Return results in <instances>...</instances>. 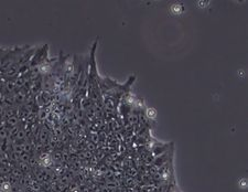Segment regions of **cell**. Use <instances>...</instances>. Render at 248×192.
<instances>
[{"mask_svg":"<svg viewBox=\"0 0 248 192\" xmlns=\"http://www.w3.org/2000/svg\"><path fill=\"white\" fill-rule=\"evenodd\" d=\"M19 122H20L19 116H17V115L10 116V117H8V118L6 119V127H8L9 129L12 127H16V126L19 125Z\"/></svg>","mask_w":248,"mask_h":192,"instance_id":"obj_1","label":"cell"},{"mask_svg":"<svg viewBox=\"0 0 248 192\" xmlns=\"http://www.w3.org/2000/svg\"><path fill=\"white\" fill-rule=\"evenodd\" d=\"M48 138H49V132H48V129L45 127H42L40 129V133H39V142L44 145L45 142H46V140H48Z\"/></svg>","mask_w":248,"mask_h":192,"instance_id":"obj_2","label":"cell"},{"mask_svg":"<svg viewBox=\"0 0 248 192\" xmlns=\"http://www.w3.org/2000/svg\"><path fill=\"white\" fill-rule=\"evenodd\" d=\"M26 138H27V132H26V129L23 127L20 128V130L18 132V134L14 136V140L16 142H23V140H26Z\"/></svg>","mask_w":248,"mask_h":192,"instance_id":"obj_3","label":"cell"},{"mask_svg":"<svg viewBox=\"0 0 248 192\" xmlns=\"http://www.w3.org/2000/svg\"><path fill=\"white\" fill-rule=\"evenodd\" d=\"M9 138V128L6 127L5 125L0 128V142L7 140Z\"/></svg>","mask_w":248,"mask_h":192,"instance_id":"obj_4","label":"cell"},{"mask_svg":"<svg viewBox=\"0 0 248 192\" xmlns=\"http://www.w3.org/2000/svg\"><path fill=\"white\" fill-rule=\"evenodd\" d=\"M19 169L21 170V172H22L23 174H27L30 172V169H31V167L28 165L27 162H20L19 161Z\"/></svg>","mask_w":248,"mask_h":192,"instance_id":"obj_5","label":"cell"},{"mask_svg":"<svg viewBox=\"0 0 248 192\" xmlns=\"http://www.w3.org/2000/svg\"><path fill=\"white\" fill-rule=\"evenodd\" d=\"M128 122L130 125H136V124L139 123V115L136 114V113H131L128 116Z\"/></svg>","mask_w":248,"mask_h":192,"instance_id":"obj_6","label":"cell"},{"mask_svg":"<svg viewBox=\"0 0 248 192\" xmlns=\"http://www.w3.org/2000/svg\"><path fill=\"white\" fill-rule=\"evenodd\" d=\"M28 165L30 166L31 168H34V167L38 165V160H36V158L34 156H30V158L28 160Z\"/></svg>","mask_w":248,"mask_h":192,"instance_id":"obj_7","label":"cell"},{"mask_svg":"<svg viewBox=\"0 0 248 192\" xmlns=\"http://www.w3.org/2000/svg\"><path fill=\"white\" fill-rule=\"evenodd\" d=\"M29 158H30V154H28V152H22V154L20 155V157H19V161H20V162H27L28 164Z\"/></svg>","mask_w":248,"mask_h":192,"instance_id":"obj_8","label":"cell"},{"mask_svg":"<svg viewBox=\"0 0 248 192\" xmlns=\"http://www.w3.org/2000/svg\"><path fill=\"white\" fill-rule=\"evenodd\" d=\"M53 157H54L55 160H62V157H63V155H62V152H60V151H55L54 155H53Z\"/></svg>","mask_w":248,"mask_h":192,"instance_id":"obj_9","label":"cell"},{"mask_svg":"<svg viewBox=\"0 0 248 192\" xmlns=\"http://www.w3.org/2000/svg\"><path fill=\"white\" fill-rule=\"evenodd\" d=\"M5 110H6V106L2 103H0V116H4Z\"/></svg>","mask_w":248,"mask_h":192,"instance_id":"obj_10","label":"cell"},{"mask_svg":"<svg viewBox=\"0 0 248 192\" xmlns=\"http://www.w3.org/2000/svg\"><path fill=\"white\" fill-rule=\"evenodd\" d=\"M128 174H129V176H130V177H132V176H135V174H137V171H136V169H132V168H130V169H129V171H128Z\"/></svg>","mask_w":248,"mask_h":192,"instance_id":"obj_11","label":"cell"},{"mask_svg":"<svg viewBox=\"0 0 248 192\" xmlns=\"http://www.w3.org/2000/svg\"><path fill=\"white\" fill-rule=\"evenodd\" d=\"M87 147H90V148H88L90 150H94V149H95V145H94V144H92V142H90V144L87 145Z\"/></svg>","mask_w":248,"mask_h":192,"instance_id":"obj_12","label":"cell"},{"mask_svg":"<svg viewBox=\"0 0 248 192\" xmlns=\"http://www.w3.org/2000/svg\"><path fill=\"white\" fill-rule=\"evenodd\" d=\"M0 192H5L4 191V189H2V187H1V184H0Z\"/></svg>","mask_w":248,"mask_h":192,"instance_id":"obj_13","label":"cell"},{"mask_svg":"<svg viewBox=\"0 0 248 192\" xmlns=\"http://www.w3.org/2000/svg\"><path fill=\"white\" fill-rule=\"evenodd\" d=\"M2 126H4V123H2V122H1V120H0V128L2 127Z\"/></svg>","mask_w":248,"mask_h":192,"instance_id":"obj_14","label":"cell"},{"mask_svg":"<svg viewBox=\"0 0 248 192\" xmlns=\"http://www.w3.org/2000/svg\"><path fill=\"white\" fill-rule=\"evenodd\" d=\"M31 192H36V191H31Z\"/></svg>","mask_w":248,"mask_h":192,"instance_id":"obj_15","label":"cell"},{"mask_svg":"<svg viewBox=\"0 0 248 192\" xmlns=\"http://www.w3.org/2000/svg\"><path fill=\"white\" fill-rule=\"evenodd\" d=\"M92 192H93V191H92Z\"/></svg>","mask_w":248,"mask_h":192,"instance_id":"obj_16","label":"cell"}]
</instances>
